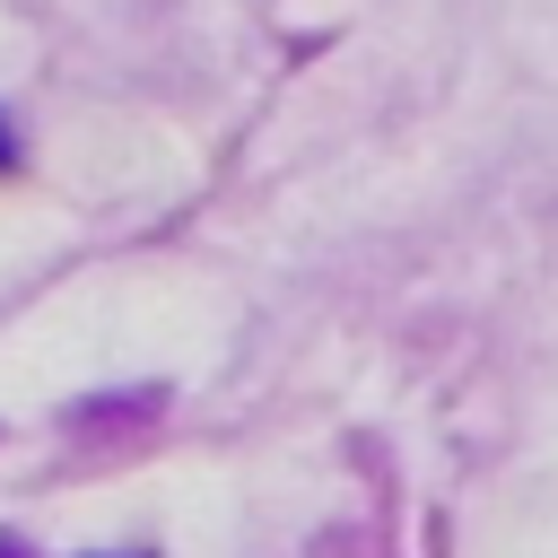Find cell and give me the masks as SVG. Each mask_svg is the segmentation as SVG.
<instances>
[{
  "mask_svg": "<svg viewBox=\"0 0 558 558\" xmlns=\"http://www.w3.org/2000/svg\"><path fill=\"white\" fill-rule=\"evenodd\" d=\"M0 166H9V131H0Z\"/></svg>",
  "mask_w": 558,
  "mask_h": 558,
  "instance_id": "1",
  "label": "cell"
}]
</instances>
